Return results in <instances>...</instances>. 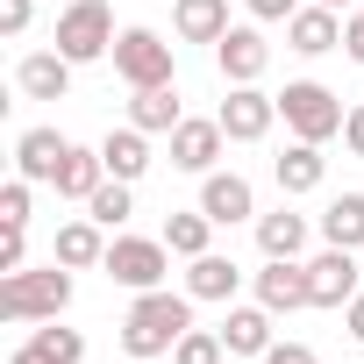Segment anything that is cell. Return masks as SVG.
<instances>
[{
    "mask_svg": "<svg viewBox=\"0 0 364 364\" xmlns=\"http://www.w3.org/2000/svg\"><path fill=\"white\" fill-rule=\"evenodd\" d=\"M193 293L186 286H157V293H129V314H122V357L150 364V357H171V343L193 328Z\"/></svg>",
    "mask_w": 364,
    "mask_h": 364,
    "instance_id": "cell-1",
    "label": "cell"
},
{
    "mask_svg": "<svg viewBox=\"0 0 364 364\" xmlns=\"http://www.w3.org/2000/svg\"><path fill=\"white\" fill-rule=\"evenodd\" d=\"M72 307V264H22V272H8L0 279V314H8L15 328H29V321H58Z\"/></svg>",
    "mask_w": 364,
    "mask_h": 364,
    "instance_id": "cell-2",
    "label": "cell"
},
{
    "mask_svg": "<svg viewBox=\"0 0 364 364\" xmlns=\"http://www.w3.org/2000/svg\"><path fill=\"white\" fill-rule=\"evenodd\" d=\"M114 8L107 0H65L58 8V29H50V50H65L72 65H100V58H114Z\"/></svg>",
    "mask_w": 364,
    "mask_h": 364,
    "instance_id": "cell-3",
    "label": "cell"
},
{
    "mask_svg": "<svg viewBox=\"0 0 364 364\" xmlns=\"http://www.w3.org/2000/svg\"><path fill=\"white\" fill-rule=\"evenodd\" d=\"M100 272H107L122 293H157V286H171V243H164V236H129V229H114Z\"/></svg>",
    "mask_w": 364,
    "mask_h": 364,
    "instance_id": "cell-4",
    "label": "cell"
},
{
    "mask_svg": "<svg viewBox=\"0 0 364 364\" xmlns=\"http://www.w3.org/2000/svg\"><path fill=\"white\" fill-rule=\"evenodd\" d=\"M343 100L321 86V79H286V93H279V122H286V136H300V143H336L343 136Z\"/></svg>",
    "mask_w": 364,
    "mask_h": 364,
    "instance_id": "cell-5",
    "label": "cell"
},
{
    "mask_svg": "<svg viewBox=\"0 0 364 364\" xmlns=\"http://www.w3.org/2000/svg\"><path fill=\"white\" fill-rule=\"evenodd\" d=\"M114 79L136 93V86H178V50L157 36V29H143V22H129L122 36H114Z\"/></svg>",
    "mask_w": 364,
    "mask_h": 364,
    "instance_id": "cell-6",
    "label": "cell"
},
{
    "mask_svg": "<svg viewBox=\"0 0 364 364\" xmlns=\"http://www.w3.org/2000/svg\"><path fill=\"white\" fill-rule=\"evenodd\" d=\"M171 171H186V178H208V171H222V150H229V129H222V114H186L171 136Z\"/></svg>",
    "mask_w": 364,
    "mask_h": 364,
    "instance_id": "cell-7",
    "label": "cell"
},
{
    "mask_svg": "<svg viewBox=\"0 0 364 364\" xmlns=\"http://www.w3.org/2000/svg\"><path fill=\"white\" fill-rule=\"evenodd\" d=\"M215 72H222V86H264V72H272L264 22H229V36L215 43Z\"/></svg>",
    "mask_w": 364,
    "mask_h": 364,
    "instance_id": "cell-8",
    "label": "cell"
},
{
    "mask_svg": "<svg viewBox=\"0 0 364 364\" xmlns=\"http://www.w3.org/2000/svg\"><path fill=\"white\" fill-rule=\"evenodd\" d=\"M307 293H314V307L321 314H343L364 286H357V250H336V243H321L314 257H307Z\"/></svg>",
    "mask_w": 364,
    "mask_h": 364,
    "instance_id": "cell-9",
    "label": "cell"
},
{
    "mask_svg": "<svg viewBox=\"0 0 364 364\" xmlns=\"http://www.w3.org/2000/svg\"><path fill=\"white\" fill-rule=\"evenodd\" d=\"M193 208H200L215 229H243V222H257V215H264V208H257V186H250L243 171H208Z\"/></svg>",
    "mask_w": 364,
    "mask_h": 364,
    "instance_id": "cell-10",
    "label": "cell"
},
{
    "mask_svg": "<svg viewBox=\"0 0 364 364\" xmlns=\"http://www.w3.org/2000/svg\"><path fill=\"white\" fill-rule=\"evenodd\" d=\"M215 114H222L229 143H264L272 122H279V93H264V86H229Z\"/></svg>",
    "mask_w": 364,
    "mask_h": 364,
    "instance_id": "cell-11",
    "label": "cell"
},
{
    "mask_svg": "<svg viewBox=\"0 0 364 364\" xmlns=\"http://www.w3.org/2000/svg\"><path fill=\"white\" fill-rule=\"evenodd\" d=\"M250 293H257L272 314L314 307V293H307V257H264V272H250Z\"/></svg>",
    "mask_w": 364,
    "mask_h": 364,
    "instance_id": "cell-12",
    "label": "cell"
},
{
    "mask_svg": "<svg viewBox=\"0 0 364 364\" xmlns=\"http://www.w3.org/2000/svg\"><path fill=\"white\" fill-rule=\"evenodd\" d=\"M65 150H72V136H65L58 122H36V129H22V136H15V171H22V178H36V186H58Z\"/></svg>",
    "mask_w": 364,
    "mask_h": 364,
    "instance_id": "cell-13",
    "label": "cell"
},
{
    "mask_svg": "<svg viewBox=\"0 0 364 364\" xmlns=\"http://www.w3.org/2000/svg\"><path fill=\"white\" fill-rule=\"evenodd\" d=\"M243 279H250V272H243L236 257L208 250V257H186V279H178V286H186V293H193L200 307H229V300L243 293Z\"/></svg>",
    "mask_w": 364,
    "mask_h": 364,
    "instance_id": "cell-14",
    "label": "cell"
},
{
    "mask_svg": "<svg viewBox=\"0 0 364 364\" xmlns=\"http://www.w3.org/2000/svg\"><path fill=\"white\" fill-rule=\"evenodd\" d=\"M279 314L264 307V300H229V314H222V343H229V357H264L279 336Z\"/></svg>",
    "mask_w": 364,
    "mask_h": 364,
    "instance_id": "cell-15",
    "label": "cell"
},
{
    "mask_svg": "<svg viewBox=\"0 0 364 364\" xmlns=\"http://www.w3.org/2000/svg\"><path fill=\"white\" fill-rule=\"evenodd\" d=\"M321 150H328V143H300V136H293V143L272 157V178H279V193H286V200L328 186V157H321Z\"/></svg>",
    "mask_w": 364,
    "mask_h": 364,
    "instance_id": "cell-16",
    "label": "cell"
},
{
    "mask_svg": "<svg viewBox=\"0 0 364 364\" xmlns=\"http://www.w3.org/2000/svg\"><path fill=\"white\" fill-rule=\"evenodd\" d=\"M286 50H293V58H328V50H343V15L321 8V0H300V15L286 22Z\"/></svg>",
    "mask_w": 364,
    "mask_h": 364,
    "instance_id": "cell-17",
    "label": "cell"
},
{
    "mask_svg": "<svg viewBox=\"0 0 364 364\" xmlns=\"http://www.w3.org/2000/svg\"><path fill=\"white\" fill-rule=\"evenodd\" d=\"M72 72H79V65H72L65 50H29V58L15 65V93H22V100H65V93H72Z\"/></svg>",
    "mask_w": 364,
    "mask_h": 364,
    "instance_id": "cell-18",
    "label": "cell"
},
{
    "mask_svg": "<svg viewBox=\"0 0 364 364\" xmlns=\"http://www.w3.org/2000/svg\"><path fill=\"white\" fill-rule=\"evenodd\" d=\"M250 229H257V250H264V257H307V236H314V222H307V215H300L293 200L264 208V215H257Z\"/></svg>",
    "mask_w": 364,
    "mask_h": 364,
    "instance_id": "cell-19",
    "label": "cell"
},
{
    "mask_svg": "<svg viewBox=\"0 0 364 364\" xmlns=\"http://www.w3.org/2000/svg\"><path fill=\"white\" fill-rule=\"evenodd\" d=\"M50 257H58V264H72V272H100V264H107V229H100L93 215H72V222H58Z\"/></svg>",
    "mask_w": 364,
    "mask_h": 364,
    "instance_id": "cell-20",
    "label": "cell"
},
{
    "mask_svg": "<svg viewBox=\"0 0 364 364\" xmlns=\"http://www.w3.org/2000/svg\"><path fill=\"white\" fill-rule=\"evenodd\" d=\"M100 186H107V157H100V143H93V150H86V143H72V150H65V171H58V186H50V193L86 208Z\"/></svg>",
    "mask_w": 364,
    "mask_h": 364,
    "instance_id": "cell-21",
    "label": "cell"
},
{
    "mask_svg": "<svg viewBox=\"0 0 364 364\" xmlns=\"http://www.w3.org/2000/svg\"><path fill=\"white\" fill-rule=\"evenodd\" d=\"M171 36L178 43H222L229 36V0H171Z\"/></svg>",
    "mask_w": 364,
    "mask_h": 364,
    "instance_id": "cell-22",
    "label": "cell"
},
{
    "mask_svg": "<svg viewBox=\"0 0 364 364\" xmlns=\"http://www.w3.org/2000/svg\"><path fill=\"white\" fill-rule=\"evenodd\" d=\"M100 157H107V178H129V186H136L150 164H157V157H150V136H143L136 122L107 129V136H100Z\"/></svg>",
    "mask_w": 364,
    "mask_h": 364,
    "instance_id": "cell-23",
    "label": "cell"
},
{
    "mask_svg": "<svg viewBox=\"0 0 364 364\" xmlns=\"http://www.w3.org/2000/svg\"><path fill=\"white\" fill-rule=\"evenodd\" d=\"M129 122L143 136H171L178 122H186V107H178V86H136L129 93Z\"/></svg>",
    "mask_w": 364,
    "mask_h": 364,
    "instance_id": "cell-24",
    "label": "cell"
},
{
    "mask_svg": "<svg viewBox=\"0 0 364 364\" xmlns=\"http://www.w3.org/2000/svg\"><path fill=\"white\" fill-rule=\"evenodd\" d=\"M314 229H321V243H336V250H364V193H336V200L314 215Z\"/></svg>",
    "mask_w": 364,
    "mask_h": 364,
    "instance_id": "cell-25",
    "label": "cell"
},
{
    "mask_svg": "<svg viewBox=\"0 0 364 364\" xmlns=\"http://www.w3.org/2000/svg\"><path fill=\"white\" fill-rule=\"evenodd\" d=\"M157 236L171 243V257H208V250H215V222H208L200 208H171Z\"/></svg>",
    "mask_w": 364,
    "mask_h": 364,
    "instance_id": "cell-26",
    "label": "cell"
},
{
    "mask_svg": "<svg viewBox=\"0 0 364 364\" xmlns=\"http://www.w3.org/2000/svg\"><path fill=\"white\" fill-rule=\"evenodd\" d=\"M86 215H93L107 236H114V229H129V215H136V186H129V178H107V186L86 200Z\"/></svg>",
    "mask_w": 364,
    "mask_h": 364,
    "instance_id": "cell-27",
    "label": "cell"
},
{
    "mask_svg": "<svg viewBox=\"0 0 364 364\" xmlns=\"http://www.w3.org/2000/svg\"><path fill=\"white\" fill-rule=\"evenodd\" d=\"M29 343L43 350V364H86V336H79V328H65V314H58V321H43V328H29Z\"/></svg>",
    "mask_w": 364,
    "mask_h": 364,
    "instance_id": "cell-28",
    "label": "cell"
},
{
    "mask_svg": "<svg viewBox=\"0 0 364 364\" xmlns=\"http://www.w3.org/2000/svg\"><path fill=\"white\" fill-rule=\"evenodd\" d=\"M222 357H229V343H222V328H200V321H193L186 336L171 343V364H222Z\"/></svg>",
    "mask_w": 364,
    "mask_h": 364,
    "instance_id": "cell-29",
    "label": "cell"
},
{
    "mask_svg": "<svg viewBox=\"0 0 364 364\" xmlns=\"http://www.w3.org/2000/svg\"><path fill=\"white\" fill-rule=\"evenodd\" d=\"M29 208H36V178H8L0 186V229H29Z\"/></svg>",
    "mask_w": 364,
    "mask_h": 364,
    "instance_id": "cell-30",
    "label": "cell"
},
{
    "mask_svg": "<svg viewBox=\"0 0 364 364\" xmlns=\"http://www.w3.org/2000/svg\"><path fill=\"white\" fill-rule=\"evenodd\" d=\"M243 15H250V22H264V29H272V22L286 29V22L300 15V0H243Z\"/></svg>",
    "mask_w": 364,
    "mask_h": 364,
    "instance_id": "cell-31",
    "label": "cell"
},
{
    "mask_svg": "<svg viewBox=\"0 0 364 364\" xmlns=\"http://www.w3.org/2000/svg\"><path fill=\"white\" fill-rule=\"evenodd\" d=\"M29 264V229H0V279Z\"/></svg>",
    "mask_w": 364,
    "mask_h": 364,
    "instance_id": "cell-32",
    "label": "cell"
},
{
    "mask_svg": "<svg viewBox=\"0 0 364 364\" xmlns=\"http://www.w3.org/2000/svg\"><path fill=\"white\" fill-rule=\"evenodd\" d=\"M29 22H36V0H0V29L8 36H29Z\"/></svg>",
    "mask_w": 364,
    "mask_h": 364,
    "instance_id": "cell-33",
    "label": "cell"
},
{
    "mask_svg": "<svg viewBox=\"0 0 364 364\" xmlns=\"http://www.w3.org/2000/svg\"><path fill=\"white\" fill-rule=\"evenodd\" d=\"M343 58H350V65H364V8H350V15H343Z\"/></svg>",
    "mask_w": 364,
    "mask_h": 364,
    "instance_id": "cell-34",
    "label": "cell"
},
{
    "mask_svg": "<svg viewBox=\"0 0 364 364\" xmlns=\"http://www.w3.org/2000/svg\"><path fill=\"white\" fill-rule=\"evenodd\" d=\"M257 364H321V357H314L307 343H272V350H264Z\"/></svg>",
    "mask_w": 364,
    "mask_h": 364,
    "instance_id": "cell-35",
    "label": "cell"
},
{
    "mask_svg": "<svg viewBox=\"0 0 364 364\" xmlns=\"http://www.w3.org/2000/svg\"><path fill=\"white\" fill-rule=\"evenodd\" d=\"M343 150L364 157V100H350V114H343Z\"/></svg>",
    "mask_w": 364,
    "mask_h": 364,
    "instance_id": "cell-36",
    "label": "cell"
},
{
    "mask_svg": "<svg viewBox=\"0 0 364 364\" xmlns=\"http://www.w3.org/2000/svg\"><path fill=\"white\" fill-rule=\"evenodd\" d=\"M343 328H350V343H364V293L343 307Z\"/></svg>",
    "mask_w": 364,
    "mask_h": 364,
    "instance_id": "cell-37",
    "label": "cell"
},
{
    "mask_svg": "<svg viewBox=\"0 0 364 364\" xmlns=\"http://www.w3.org/2000/svg\"><path fill=\"white\" fill-rule=\"evenodd\" d=\"M8 364H43V350H36V343H15V357H8Z\"/></svg>",
    "mask_w": 364,
    "mask_h": 364,
    "instance_id": "cell-38",
    "label": "cell"
},
{
    "mask_svg": "<svg viewBox=\"0 0 364 364\" xmlns=\"http://www.w3.org/2000/svg\"><path fill=\"white\" fill-rule=\"evenodd\" d=\"M321 8H336V15H350V8H357V0H321Z\"/></svg>",
    "mask_w": 364,
    "mask_h": 364,
    "instance_id": "cell-39",
    "label": "cell"
}]
</instances>
